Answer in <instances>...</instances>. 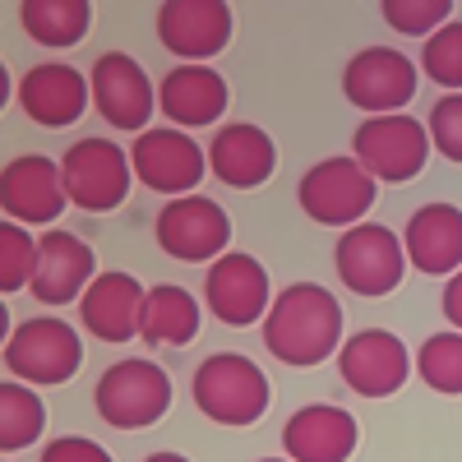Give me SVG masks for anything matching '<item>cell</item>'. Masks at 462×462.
<instances>
[{
    "mask_svg": "<svg viewBox=\"0 0 462 462\" xmlns=\"http://www.w3.org/2000/svg\"><path fill=\"white\" fill-rule=\"evenodd\" d=\"M226 102H231L226 79L213 65H171L162 74V84H158V106L176 130L213 125L226 111Z\"/></svg>",
    "mask_w": 462,
    "mask_h": 462,
    "instance_id": "21",
    "label": "cell"
},
{
    "mask_svg": "<svg viewBox=\"0 0 462 462\" xmlns=\"http://www.w3.org/2000/svg\"><path fill=\"white\" fill-rule=\"evenodd\" d=\"M342 93L370 116H398L416 97V65L393 47H365L346 60Z\"/></svg>",
    "mask_w": 462,
    "mask_h": 462,
    "instance_id": "14",
    "label": "cell"
},
{
    "mask_svg": "<svg viewBox=\"0 0 462 462\" xmlns=\"http://www.w3.org/2000/svg\"><path fill=\"white\" fill-rule=\"evenodd\" d=\"M60 180L74 208L111 213L125 204L134 167H130V152L116 148L111 139H74L60 158Z\"/></svg>",
    "mask_w": 462,
    "mask_h": 462,
    "instance_id": "5",
    "label": "cell"
},
{
    "mask_svg": "<svg viewBox=\"0 0 462 462\" xmlns=\"http://www.w3.org/2000/svg\"><path fill=\"white\" fill-rule=\"evenodd\" d=\"M259 328L268 352L296 370L342 352V305L319 282H291L287 291H278Z\"/></svg>",
    "mask_w": 462,
    "mask_h": 462,
    "instance_id": "1",
    "label": "cell"
},
{
    "mask_svg": "<svg viewBox=\"0 0 462 462\" xmlns=\"http://www.w3.org/2000/svg\"><path fill=\"white\" fill-rule=\"evenodd\" d=\"M19 106L28 121L47 130H65L93 106V88L74 65L42 60V65H28V74L19 79Z\"/></svg>",
    "mask_w": 462,
    "mask_h": 462,
    "instance_id": "17",
    "label": "cell"
},
{
    "mask_svg": "<svg viewBox=\"0 0 462 462\" xmlns=\"http://www.w3.org/2000/svg\"><path fill=\"white\" fill-rule=\"evenodd\" d=\"M19 23L42 47H74L84 42V32L93 23V5L88 0H23Z\"/></svg>",
    "mask_w": 462,
    "mask_h": 462,
    "instance_id": "25",
    "label": "cell"
},
{
    "mask_svg": "<svg viewBox=\"0 0 462 462\" xmlns=\"http://www.w3.org/2000/svg\"><path fill=\"white\" fill-rule=\"evenodd\" d=\"M444 319L462 333V268L448 278V287H444Z\"/></svg>",
    "mask_w": 462,
    "mask_h": 462,
    "instance_id": "33",
    "label": "cell"
},
{
    "mask_svg": "<svg viewBox=\"0 0 462 462\" xmlns=\"http://www.w3.org/2000/svg\"><path fill=\"white\" fill-rule=\"evenodd\" d=\"M204 305L226 328L263 324L268 305H273V287H268L263 263L254 254H241V250H226L222 259H213L204 273Z\"/></svg>",
    "mask_w": 462,
    "mask_h": 462,
    "instance_id": "10",
    "label": "cell"
},
{
    "mask_svg": "<svg viewBox=\"0 0 462 462\" xmlns=\"http://www.w3.org/2000/svg\"><path fill=\"white\" fill-rule=\"evenodd\" d=\"M189 398L213 426H254L268 411V374L241 352H213L189 379Z\"/></svg>",
    "mask_w": 462,
    "mask_h": 462,
    "instance_id": "2",
    "label": "cell"
},
{
    "mask_svg": "<svg viewBox=\"0 0 462 462\" xmlns=\"http://www.w3.org/2000/svg\"><path fill=\"white\" fill-rule=\"evenodd\" d=\"M361 444V426L346 407L333 402H310L287 416L282 426V448L291 462H346Z\"/></svg>",
    "mask_w": 462,
    "mask_h": 462,
    "instance_id": "19",
    "label": "cell"
},
{
    "mask_svg": "<svg viewBox=\"0 0 462 462\" xmlns=\"http://www.w3.org/2000/svg\"><path fill=\"white\" fill-rule=\"evenodd\" d=\"M208 167L222 185L231 189H259L278 167V148L259 125L250 121H231L213 134L208 143Z\"/></svg>",
    "mask_w": 462,
    "mask_h": 462,
    "instance_id": "23",
    "label": "cell"
},
{
    "mask_svg": "<svg viewBox=\"0 0 462 462\" xmlns=\"http://www.w3.org/2000/svg\"><path fill=\"white\" fill-rule=\"evenodd\" d=\"M65 180H60V162L42 158V152H23L10 158L0 171V208L5 222L19 226H47L65 213Z\"/></svg>",
    "mask_w": 462,
    "mask_h": 462,
    "instance_id": "15",
    "label": "cell"
},
{
    "mask_svg": "<svg viewBox=\"0 0 462 462\" xmlns=\"http://www.w3.org/2000/svg\"><path fill=\"white\" fill-rule=\"evenodd\" d=\"M93 407L116 430H143V426H152V420L167 416V407H171V374L158 361H139V356L116 361L97 379Z\"/></svg>",
    "mask_w": 462,
    "mask_h": 462,
    "instance_id": "3",
    "label": "cell"
},
{
    "mask_svg": "<svg viewBox=\"0 0 462 462\" xmlns=\"http://www.w3.org/2000/svg\"><path fill=\"white\" fill-rule=\"evenodd\" d=\"M93 250L74 236V231H42L37 236V268H32V282L28 291L42 300V305H69V300H84V291L93 287Z\"/></svg>",
    "mask_w": 462,
    "mask_h": 462,
    "instance_id": "18",
    "label": "cell"
},
{
    "mask_svg": "<svg viewBox=\"0 0 462 462\" xmlns=\"http://www.w3.org/2000/svg\"><path fill=\"white\" fill-rule=\"evenodd\" d=\"M32 268H37V241L28 236V226L0 222V291L28 287Z\"/></svg>",
    "mask_w": 462,
    "mask_h": 462,
    "instance_id": "29",
    "label": "cell"
},
{
    "mask_svg": "<svg viewBox=\"0 0 462 462\" xmlns=\"http://www.w3.org/2000/svg\"><path fill=\"white\" fill-rule=\"evenodd\" d=\"M374 176L356 162V158H324L315 162L310 171L300 176V213L310 222H324V226H356L365 222L370 204H374Z\"/></svg>",
    "mask_w": 462,
    "mask_h": 462,
    "instance_id": "7",
    "label": "cell"
},
{
    "mask_svg": "<svg viewBox=\"0 0 462 462\" xmlns=\"http://www.w3.org/2000/svg\"><path fill=\"white\" fill-rule=\"evenodd\" d=\"M152 236L158 245L180 259V263H213L226 254V241H231V217L217 199L208 195H185V199H171L158 222H152Z\"/></svg>",
    "mask_w": 462,
    "mask_h": 462,
    "instance_id": "11",
    "label": "cell"
},
{
    "mask_svg": "<svg viewBox=\"0 0 462 462\" xmlns=\"http://www.w3.org/2000/svg\"><path fill=\"white\" fill-rule=\"evenodd\" d=\"M411 356H407V346L398 333L389 328H361L342 342V352H337V374L342 383L352 393L361 398H393L407 374H411Z\"/></svg>",
    "mask_w": 462,
    "mask_h": 462,
    "instance_id": "13",
    "label": "cell"
},
{
    "mask_svg": "<svg viewBox=\"0 0 462 462\" xmlns=\"http://www.w3.org/2000/svg\"><path fill=\"white\" fill-rule=\"evenodd\" d=\"M158 42L176 60H213L231 42V5L222 0H167L158 5Z\"/></svg>",
    "mask_w": 462,
    "mask_h": 462,
    "instance_id": "16",
    "label": "cell"
},
{
    "mask_svg": "<svg viewBox=\"0 0 462 462\" xmlns=\"http://www.w3.org/2000/svg\"><path fill=\"white\" fill-rule=\"evenodd\" d=\"M379 14H383L389 28H398L407 37H430V32H439L448 23L453 5L448 0H383Z\"/></svg>",
    "mask_w": 462,
    "mask_h": 462,
    "instance_id": "30",
    "label": "cell"
},
{
    "mask_svg": "<svg viewBox=\"0 0 462 462\" xmlns=\"http://www.w3.org/2000/svg\"><path fill=\"white\" fill-rule=\"evenodd\" d=\"M420 69L448 93H462V19H448L420 42Z\"/></svg>",
    "mask_w": 462,
    "mask_h": 462,
    "instance_id": "28",
    "label": "cell"
},
{
    "mask_svg": "<svg viewBox=\"0 0 462 462\" xmlns=\"http://www.w3.org/2000/svg\"><path fill=\"white\" fill-rule=\"evenodd\" d=\"M143 296H148V287H139V278L121 273V268H106V273L93 278V287L79 300V324L97 342H130V337H139Z\"/></svg>",
    "mask_w": 462,
    "mask_h": 462,
    "instance_id": "20",
    "label": "cell"
},
{
    "mask_svg": "<svg viewBox=\"0 0 462 462\" xmlns=\"http://www.w3.org/2000/svg\"><path fill=\"white\" fill-rule=\"evenodd\" d=\"M333 263H337V278L352 296H389L402 273H407V250L398 241L393 226L383 222H356L337 236V250H333Z\"/></svg>",
    "mask_w": 462,
    "mask_h": 462,
    "instance_id": "4",
    "label": "cell"
},
{
    "mask_svg": "<svg viewBox=\"0 0 462 462\" xmlns=\"http://www.w3.org/2000/svg\"><path fill=\"white\" fill-rule=\"evenodd\" d=\"M143 462H189V457H180V453H167V448H162V453H148Z\"/></svg>",
    "mask_w": 462,
    "mask_h": 462,
    "instance_id": "34",
    "label": "cell"
},
{
    "mask_svg": "<svg viewBox=\"0 0 462 462\" xmlns=\"http://www.w3.org/2000/svg\"><path fill=\"white\" fill-rule=\"evenodd\" d=\"M37 462H111V453L102 444L84 439V435H60V439H51L42 448V457H37Z\"/></svg>",
    "mask_w": 462,
    "mask_h": 462,
    "instance_id": "32",
    "label": "cell"
},
{
    "mask_svg": "<svg viewBox=\"0 0 462 462\" xmlns=\"http://www.w3.org/2000/svg\"><path fill=\"white\" fill-rule=\"evenodd\" d=\"M416 374L426 379V389L444 398H462V333L457 328L430 333L416 352Z\"/></svg>",
    "mask_w": 462,
    "mask_h": 462,
    "instance_id": "27",
    "label": "cell"
},
{
    "mask_svg": "<svg viewBox=\"0 0 462 462\" xmlns=\"http://www.w3.org/2000/svg\"><path fill=\"white\" fill-rule=\"evenodd\" d=\"M402 250H407V263L420 268V273L453 278L462 268V208H453V204L416 208L402 231Z\"/></svg>",
    "mask_w": 462,
    "mask_h": 462,
    "instance_id": "22",
    "label": "cell"
},
{
    "mask_svg": "<svg viewBox=\"0 0 462 462\" xmlns=\"http://www.w3.org/2000/svg\"><path fill=\"white\" fill-rule=\"evenodd\" d=\"M84 365V342L65 319H23L5 337V370L19 383H65Z\"/></svg>",
    "mask_w": 462,
    "mask_h": 462,
    "instance_id": "6",
    "label": "cell"
},
{
    "mask_svg": "<svg viewBox=\"0 0 462 462\" xmlns=\"http://www.w3.org/2000/svg\"><path fill=\"white\" fill-rule=\"evenodd\" d=\"M352 158L374 176V180H393L407 185L426 171L430 158V134L420 121H411L407 111L398 116H370L361 130L352 134Z\"/></svg>",
    "mask_w": 462,
    "mask_h": 462,
    "instance_id": "8",
    "label": "cell"
},
{
    "mask_svg": "<svg viewBox=\"0 0 462 462\" xmlns=\"http://www.w3.org/2000/svg\"><path fill=\"white\" fill-rule=\"evenodd\" d=\"M88 88H93V106L111 130H130L143 134L148 130V116L158 106V88L143 74V65L125 51H102L93 60L88 74Z\"/></svg>",
    "mask_w": 462,
    "mask_h": 462,
    "instance_id": "12",
    "label": "cell"
},
{
    "mask_svg": "<svg viewBox=\"0 0 462 462\" xmlns=\"http://www.w3.org/2000/svg\"><path fill=\"white\" fill-rule=\"evenodd\" d=\"M199 333V300L176 282H158L143 296V315H139V337L148 346H185Z\"/></svg>",
    "mask_w": 462,
    "mask_h": 462,
    "instance_id": "24",
    "label": "cell"
},
{
    "mask_svg": "<svg viewBox=\"0 0 462 462\" xmlns=\"http://www.w3.org/2000/svg\"><path fill=\"white\" fill-rule=\"evenodd\" d=\"M259 462H291V457H259Z\"/></svg>",
    "mask_w": 462,
    "mask_h": 462,
    "instance_id": "35",
    "label": "cell"
},
{
    "mask_svg": "<svg viewBox=\"0 0 462 462\" xmlns=\"http://www.w3.org/2000/svg\"><path fill=\"white\" fill-rule=\"evenodd\" d=\"M426 134H430V148L439 152V158L462 167V93H448V97L435 102L430 121H426Z\"/></svg>",
    "mask_w": 462,
    "mask_h": 462,
    "instance_id": "31",
    "label": "cell"
},
{
    "mask_svg": "<svg viewBox=\"0 0 462 462\" xmlns=\"http://www.w3.org/2000/svg\"><path fill=\"white\" fill-rule=\"evenodd\" d=\"M130 167L139 176L143 189L152 195H167V199H185L195 195V185L208 171V152L189 139L176 125H158V130H143L130 148Z\"/></svg>",
    "mask_w": 462,
    "mask_h": 462,
    "instance_id": "9",
    "label": "cell"
},
{
    "mask_svg": "<svg viewBox=\"0 0 462 462\" xmlns=\"http://www.w3.org/2000/svg\"><path fill=\"white\" fill-rule=\"evenodd\" d=\"M42 430H47V407L32 393V383L5 379L0 383V448L19 453L42 439Z\"/></svg>",
    "mask_w": 462,
    "mask_h": 462,
    "instance_id": "26",
    "label": "cell"
}]
</instances>
